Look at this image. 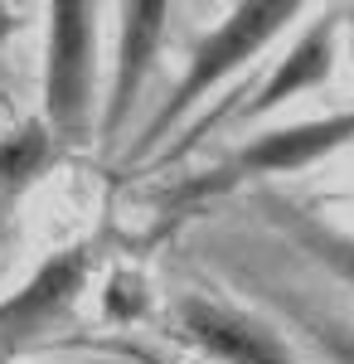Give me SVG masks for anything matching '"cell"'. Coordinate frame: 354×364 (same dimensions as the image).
Listing matches in <instances>:
<instances>
[{
    "instance_id": "cell-1",
    "label": "cell",
    "mask_w": 354,
    "mask_h": 364,
    "mask_svg": "<svg viewBox=\"0 0 354 364\" xmlns=\"http://www.w3.org/2000/svg\"><path fill=\"white\" fill-rule=\"evenodd\" d=\"M291 15H296V5H238V10H233V15H228V20H223V25H218L199 49H194L190 73L180 78V87L170 92V102L156 112V122L146 127V136H141L136 151H151V146H156V141H161L180 117L190 112L194 102H204V92H209V87L223 83L233 68H243L247 58L257 54L277 29L291 20Z\"/></svg>"
},
{
    "instance_id": "cell-2",
    "label": "cell",
    "mask_w": 354,
    "mask_h": 364,
    "mask_svg": "<svg viewBox=\"0 0 354 364\" xmlns=\"http://www.w3.org/2000/svg\"><path fill=\"white\" fill-rule=\"evenodd\" d=\"M92 92H97V25H92V5H54L44 107H49V132L58 141H87L92 102H97Z\"/></svg>"
},
{
    "instance_id": "cell-3",
    "label": "cell",
    "mask_w": 354,
    "mask_h": 364,
    "mask_svg": "<svg viewBox=\"0 0 354 364\" xmlns=\"http://www.w3.org/2000/svg\"><path fill=\"white\" fill-rule=\"evenodd\" d=\"M180 326L194 345H204L214 360H228V364H296L291 350L267 331L257 326L252 316L243 311H228V306H214V301H185L180 306Z\"/></svg>"
},
{
    "instance_id": "cell-4",
    "label": "cell",
    "mask_w": 354,
    "mask_h": 364,
    "mask_svg": "<svg viewBox=\"0 0 354 364\" xmlns=\"http://www.w3.org/2000/svg\"><path fill=\"white\" fill-rule=\"evenodd\" d=\"M345 141H354V112L267 132V136H257L252 146H243L233 156V170H243V175H286V170H301L311 161H321V156H330Z\"/></svg>"
},
{
    "instance_id": "cell-5",
    "label": "cell",
    "mask_w": 354,
    "mask_h": 364,
    "mask_svg": "<svg viewBox=\"0 0 354 364\" xmlns=\"http://www.w3.org/2000/svg\"><path fill=\"white\" fill-rule=\"evenodd\" d=\"M82 277H87V252H58L49 267H39V277L25 282L20 296H10L0 306V336H29L44 321H54L58 311L78 296Z\"/></svg>"
},
{
    "instance_id": "cell-6",
    "label": "cell",
    "mask_w": 354,
    "mask_h": 364,
    "mask_svg": "<svg viewBox=\"0 0 354 364\" xmlns=\"http://www.w3.org/2000/svg\"><path fill=\"white\" fill-rule=\"evenodd\" d=\"M127 25H122V68H117V92H112V107H107V132H117L132 102H136V87L146 78V63L156 58L161 49V29H165V5H127L122 10Z\"/></svg>"
},
{
    "instance_id": "cell-7",
    "label": "cell",
    "mask_w": 354,
    "mask_h": 364,
    "mask_svg": "<svg viewBox=\"0 0 354 364\" xmlns=\"http://www.w3.org/2000/svg\"><path fill=\"white\" fill-rule=\"evenodd\" d=\"M330 39H335V20H326V25L311 29V34H306V39L296 44V49L286 54V63H281L272 78L262 83V92H257V97H252V102L243 107V117L272 112L277 102H286L291 92H301V87H311V83H321V78L330 73V54H335V49H330Z\"/></svg>"
},
{
    "instance_id": "cell-8",
    "label": "cell",
    "mask_w": 354,
    "mask_h": 364,
    "mask_svg": "<svg viewBox=\"0 0 354 364\" xmlns=\"http://www.w3.org/2000/svg\"><path fill=\"white\" fill-rule=\"evenodd\" d=\"M49 156H54V136L39 122L0 136V190H25L29 180L49 166Z\"/></svg>"
},
{
    "instance_id": "cell-9",
    "label": "cell",
    "mask_w": 354,
    "mask_h": 364,
    "mask_svg": "<svg viewBox=\"0 0 354 364\" xmlns=\"http://www.w3.org/2000/svg\"><path fill=\"white\" fill-rule=\"evenodd\" d=\"M306 243L316 257H326L340 277L354 282V238H340V233H326V228H306Z\"/></svg>"
}]
</instances>
